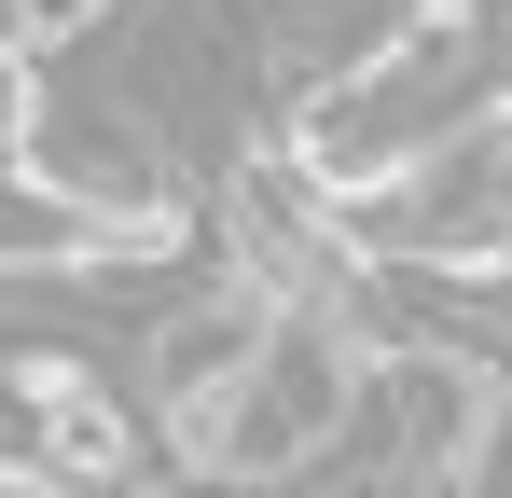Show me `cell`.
<instances>
[{
  "label": "cell",
  "mask_w": 512,
  "mask_h": 498,
  "mask_svg": "<svg viewBox=\"0 0 512 498\" xmlns=\"http://www.w3.org/2000/svg\"><path fill=\"white\" fill-rule=\"evenodd\" d=\"M42 28H56V0H0V70H28V56H42Z\"/></svg>",
  "instance_id": "obj_1"
},
{
  "label": "cell",
  "mask_w": 512,
  "mask_h": 498,
  "mask_svg": "<svg viewBox=\"0 0 512 498\" xmlns=\"http://www.w3.org/2000/svg\"><path fill=\"white\" fill-rule=\"evenodd\" d=\"M0 498H70V485H42V471H28V457H0Z\"/></svg>",
  "instance_id": "obj_2"
},
{
  "label": "cell",
  "mask_w": 512,
  "mask_h": 498,
  "mask_svg": "<svg viewBox=\"0 0 512 498\" xmlns=\"http://www.w3.org/2000/svg\"><path fill=\"white\" fill-rule=\"evenodd\" d=\"M139 498H153V485H139ZM167 498H194V485H167Z\"/></svg>",
  "instance_id": "obj_3"
}]
</instances>
